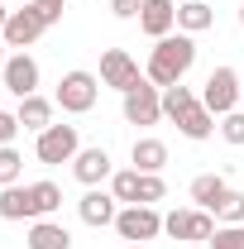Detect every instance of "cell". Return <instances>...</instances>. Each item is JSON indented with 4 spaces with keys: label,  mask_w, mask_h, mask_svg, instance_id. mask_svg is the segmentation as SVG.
I'll list each match as a JSON object with an SVG mask.
<instances>
[{
    "label": "cell",
    "mask_w": 244,
    "mask_h": 249,
    "mask_svg": "<svg viewBox=\"0 0 244 249\" xmlns=\"http://www.w3.org/2000/svg\"><path fill=\"white\" fill-rule=\"evenodd\" d=\"M192 62H196V43H192V34H168V38H158V48L149 53V67H144V77H149L153 87H177L187 72H192Z\"/></svg>",
    "instance_id": "obj_1"
},
{
    "label": "cell",
    "mask_w": 244,
    "mask_h": 249,
    "mask_svg": "<svg viewBox=\"0 0 244 249\" xmlns=\"http://www.w3.org/2000/svg\"><path fill=\"white\" fill-rule=\"evenodd\" d=\"M34 154H38V163H48V168H58V163H72V158L82 154V139H77V124H48V129L38 134Z\"/></svg>",
    "instance_id": "obj_2"
},
{
    "label": "cell",
    "mask_w": 244,
    "mask_h": 249,
    "mask_svg": "<svg viewBox=\"0 0 244 249\" xmlns=\"http://www.w3.org/2000/svg\"><path fill=\"white\" fill-rule=\"evenodd\" d=\"M96 96H101V82H96L91 72L77 67V72H67V77L58 82V96H53V101H58L67 115H87V110L96 106Z\"/></svg>",
    "instance_id": "obj_3"
},
{
    "label": "cell",
    "mask_w": 244,
    "mask_h": 249,
    "mask_svg": "<svg viewBox=\"0 0 244 249\" xmlns=\"http://www.w3.org/2000/svg\"><path fill=\"white\" fill-rule=\"evenodd\" d=\"M48 29H53V24H48L34 5H24V10H10V19H5L0 38H5V48H19V53H24V48H29V43H38Z\"/></svg>",
    "instance_id": "obj_4"
},
{
    "label": "cell",
    "mask_w": 244,
    "mask_h": 249,
    "mask_svg": "<svg viewBox=\"0 0 244 249\" xmlns=\"http://www.w3.org/2000/svg\"><path fill=\"white\" fill-rule=\"evenodd\" d=\"M201 106H206L211 115H230V110L240 106V72H235V67H215L211 77H206Z\"/></svg>",
    "instance_id": "obj_5"
},
{
    "label": "cell",
    "mask_w": 244,
    "mask_h": 249,
    "mask_svg": "<svg viewBox=\"0 0 244 249\" xmlns=\"http://www.w3.org/2000/svg\"><path fill=\"white\" fill-rule=\"evenodd\" d=\"M144 77H139V62L129 58L124 48H105L101 53V87H115V91H134Z\"/></svg>",
    "instance_id": "obj_6"
},
{
    "label": "cell",
    "mask_w": 244,
    "mask_h": 249,
    "mask_svg": "<svg viewBox=\"0 0 244 249\" xmlns=\"http://www.w3.org/2000/svg\"><path fill=\"white\" fill-rule=\"evenodd\" d=\"M163 87H153L149 77L134 87V91H124V120L129 124H158L163 120Z\"/></svg>",
    "instance_id": "obj_7"
},
{
    "label": "cell",
    "mask_w": 244,
    "mask_h": 249,
    "mask_svg": "<svg viewBox=\"0 0 244 249\" xmlns=\"http://www.w3.org/2000/svg\"><path fill=\"white\" fill-rule=\"evenodd\" d=\"M115 230H120V240H129V245H144V240H153L163 230V216L153 206H124L120 216H115Z\"/></svg>",
    "instance_id": "obj_8"
},
{
    "label": "cell",
    "mask_w": 244,
    "mask_h": 249,
    "mask_svg": "<svg viewBox=\"0 0 244 249\" xmlns=\"http://www.w3.org/2000/svg\"><path fill=\"white\" fill-rule=\"evenodd\" d=\"M163 230L173 235V240H211L215 235V216L211 211H173V216H163Z\"/></svg>",
    "instance_id": "obj_9"
},
{
    "label": "cell",
    "mask_w": 244,
    "mask_h": 249,
    "mask_svg": "<svg viewBox=\"0 0 244 249\" xmlns=\"http://www.w3.org/2000/svg\"><path fill=\"white\" fill-rule=\"evenodd\" d=\"M0 77H5V91H15L19 101L24 96H38V62L29 53H15V58L0 67Z\"/></svg>",
    "instance_id": "obj_10"
},
{
    "label": "cell",
    "mask_w": 244,
    "mask_h": 249,
    "mask_svg": "<svg viewBox=\"0 0 244 249\" xmlns=\"http://www.w3.org/2000/svg\"><path fill=\"white\" fill-rule=\"evenodd\" d=\"M72 178H77L82 187H101L105 178H115L110 154H105V149H82V154L72 158Z\"/></svg>",
    "instance_id": "obj_11"
},
{
    "label": "cell",
    "mask_w": 244,
    "mask_h": 249,
    "mask_svg": "<svg viewBox=\"0 0 244 249\" xmlns=\"http://www.w3.org/2000/svg\"><path fill=\"white\" fill-rule=\"evenodd\" d=\"M177 24V5L173 0H144L139 5V29L149 34V38H168Z\"/></svg>",
    "instance_id": "obj_12"
},
{
    "label": "cell",
    "mask_w": 244,
    "mask_h": 249,
    "mask_svg": "<svg viewBox=\"0 0 244 249\" xmlns=\"http://www.w3.org/2000/svg\"><path fill=\"white\" fill-rule=\"evenodd\" d=\"M77 211L87 225H115L120 216V201H115V192H101V187H87V196L77 201Z\"/></svg>",
    "instance_id": "obj_13"
},
{
    "label": "cell",
    "mask_w": 244,
    "mask_h": 249,
    "mask_svg": "<svg viewBox=\"0 0 244 249\" xmlns=\"http://www.w3.org/2000/svg\"><path fill=\"white\" fill-rule=\"evenodd\" d=\"M34 216V192L29 187H0V220H29Z\"/></svg>",
    "instance_id": "obj_14"
},
{
    "label": "cell",
    "mask_w": 244,
    "mask_h": 249,
    "mask_svg": "<svg viewBox=\"0 0 244 249\" xmlns=\"http://www.w3.org/2000/svg\"><path fill=\"white\" fill-rule=\"evenodd\" d=\"M72 245V235H67V225H58V220H34L29 225V249H67Z\"/></svg>",
    "instance_id": "obj_15"
},
{
    "label": "cell",
    "mask_w": 244,
    "mask_h": 249,
    "mask_svg": "<svg viewBox=\"0 0 244 249\" xmlns=\"http://www.w3.org/2000/svg\"><path fill=\"white\" fill-rule=\"evenodd\" d=\"M129 158H134L139 173H163V163H168V144H163V139H134Z\"/></svg>",
    "instance_id": "obj_16"
},
{
    "label": "cell",
    "mask_w": 244,
    "mask_h": 249,
    "mask_svg": "<svg viewBox=\"0 0 244 249\" xmlns=\"http://www.w3.org/2000/svg\"><path fill=\"white\" fill-rule=\"evenodd\" d=\"M15 115H19V124H24V129H38V134H43V129L53 124V101H43V96H24Z\"/></svg>",
    "instance_id": "obj_17"
},
{
    "label": "cell",
    "mask_w": 244,
    "mask_h": 249,
    "mask_svg": "<svg viewBox=\"0 0 244 249\" xmlns=\"http://www.w3.org/2000/svg\"><path fill=\"white\" fill-rule=\"evenodd\" d=\"M211 5H206V0H182V5H177V29L182 34H201V29H211Z\"/></svg>",
    "instance_id": "obj_18"
},
{
    "label": "cell",
    "mask_w": 244,
    "mask_h": 249,
    "mask_svg": "<svg viewBox=\"0 0 244 249\" xmlns=\"http://www.w3.org/2000/svg\"><path fill=\"white\" fill-rule=\"evenodd\" d=\"M225 192H230V187H225V178H220V173H201V178L192 182V201H196L201 211H211Z\"/></svg>",
    "instance_id": "obj_19"
},
{
    "label": "cell",
    "mask_w": 244,
    "mask_h": 249,
    "mask_svg": "<svg viewBox=\"0 0 244 249\" xmlns=\"http://www.w3.org/2000/svg\"><path fill=\"white\" fill-rule=\"evenodd\" d=\"M177 129H182L187 139H211L215 134V115L206 110V106H192L182 120H177Z\"/></svg>",
    "instance_id": "obj_20"
},
{
    "label": "cell",
    "mask_w": 244,
    "mask_h": 249,
    "mask_svg": "<svg viewBox=\"0 0 244 249\" xmlns=\"http://www.w3.org/2000/svg\"><path fill=\"white\" fill-rule=\"evenodd\" d=\"M192 106H201V101H196V96H192V87H182V82L163 91V115H168V120H182Z\"/></svg>",
    "instance_id": "obj_21"
},
{
    "label": "cell",
    "mask_w": 244,
    "mask_h": 249,
    "mask_svg": "<svg viewBox=\"0 0 244 249\" xmlns=\"http://www.w3.org/2000/svg\"><path fill=\"white\" fill-rule=\"evenodd\" d=\"M29 192H34V220L53 216V211L62 206V187H58V182H34Z\"/></svg>",
    "instance_id": "obj_22"
},
{
    "label": "cell",
    "mask_w": 244,
    "mask_h": 249,
    "mask_svg": "<svg viewBox=\"0 0 244 249\" xmlns=\"http://www.w3.org/2000/svg\"><path fill=\"white\" fill-rule=\"evenodd\" d=\"M110 192H115V201H124V206H139V168H120L110 178Z\"/></svg>",
    "instance_id": "obj_23"
},
{
    "label": "cell",
    "mask_w": 244,
    "mask_h": 249,
    "mask_svg": "<svg viewBox=\"0 0 244 249\" xmlns=\"http://www.w3.org/2000/svg\"><path fill=\"white\" fill-rule=\"evenodd\" d=\"M211 216L225 220V225H244V192H225V196L211 206Z\"/></svg>",
    "instance_id": "obj_24"
},
{
    "label": "cell",
    "mask_w": 244,
    "mask_h": 249,
    "mask_svg": "<svg viewBox=\"0 0 244 249\" xmlns=\"http://www.w3.org/2000/svg\"><path fill=\"white\" fill-rule=\"evenodd\" d=\"M19 173H24V158L15 154L10 144H0V187H15V182H19Z\"/></svg>",
    "instance_id": "obj_25"
},
{
    "label": "cell",
    "mask_w": 244,
    "mask_h": 249,
    "mask_svg": "<svg viewBox=\"0 0 244 249\" xmlns=\"http://www.w3.org/2000/svg\"><path fill=\"white\" fill-rule=\"evenodd\" d=\"M168 196V187L158 173H139V206H153V201H163Z\"/></svg>",
    "instance_id": "obj_26"
},
{
    "label": "cell",
    "mask_w": 244,
    "mask_h": 249,
    "mask_svg": "<svg viewBox=\"0 0 244 249\" xmlns=\"http://www.w3.org/2000/svg\"><path fill=\"white\" fill-rule=\"evenodd\" d=\"M206 245L211 249H244V225H215V235Z\"/></svg>",
    "instance_id": "obj_27"
},
{
    "label": "cell",
    "mask_w": 244,
    "mask_h": 249,
    "mask_svg": "<svg viewBox=\"0 0 244 249\" xmlns=\"http://www.w3.org/2000/svg\"><path fill=\"white\" fill-rule=\"evenodd\" d=\"M220 134H225V144H244V110L220 115Z\"/></svg>",
    "instance_id": "obj_28"
},
{
    "label": "cell",
    "mask_w": 244,
    "mask_h": 249,
    "mask_svg": "<svg viewBox=\"0 0 244 249\" xmlns=\"http://www.w3.org/2000/svg\"><path fill=\"white\" fill-rule=\"evenodd\" d=\"M34 10H38L48 24H58V19H62V10H67V0H34Z\"/></svg>",
    "instance_id": "obj_29"
},
{
    "label": "cell",
    "mask_w": 244,
    "mask_h": 249,
    "mask_svg": "<svg viewBox=\"0 0 244 249\" xmlns=\"http://www.w3.org/2000/svg\"><path fill=\"white\" fill-rule=\"evenodd\" d=\"M24 124H19V115H10V110H0V144H15V134H19Z\"/></svg>",
    "instance_id": "obj_30"
},
{
    "label": "cell",
    "mask_w": 244,
    "mask_h": 249,
    "mask_svg": "<svg viewBox=\"0 0 244 249\" xmlns=\"http://www.w3.org/2000/svg\"><path fill=\"white\" fill-rule=\"evenodd\" d=\"M139 5H144V0H110V10H115L120 19H134V15H139Z\"/></svg>",
    "instance_id": "obj_31"
},
{
    "label": "cell",
    "mask_w": 244,
    "mask_h": 249,
    "mask_svg": "<svg viewBox=\"0 0 244 249\" xmlns=\"http://www.w3.org/2000/svg\"><path fill=\"white\" fill-rule=\"evenodd\" d=\"M5 19H10V10H5V5H0V29H5Z\"/></svg>",
    "instance_id": "obj_32"
},
{
    "label": "cell",
    "mask_w": 244,
    "mask_h": 249,
    "mask_svg": "<svg viewBox=\"0 0 244 249\" xmlns=\"http://www.w3.org/2000/svg\"><path fill=\"white\" fill-rule=\"evenodd\" d=\"M5 62H10V58H5V38H0V67H5Z\"/></svg>",
    "instance_id": "obj_33"
},
{
    "label": "cell",
    "mask_w": 244,
    "mask_h": 249,
    "mask_svg": "<svg viewBox=\"0 0 244 249\" xmlns=\"http://www.w3.org/2000/svg\"><path fill=\"white\" fill-rule=\"evenodd\" d=\"M240 24H244V5H240Z\"/></svg>",
    "instance_id": "obj_34"
},
{
    "label": "cell",
    "mask_w": 244,
    "mask_h": 249,
    "mask_svg": "<svg viewBox=\"0 0 244 249\" xmlns=\"http://www.w3.org/2000/svg\"><path fill=\"white\" fill-rule=\"evenodd\" d=\"M240 101H244V82H240Z\"/></svg>",
    "instance_id": "obj_35"
},
{
    "label": "cell",
    "mask_w": 244,
    "mask_h": 249,
    "mask_svg": "<svg viewBox=\"0 0 244 249\" xmlns=\"http://www.w3.org/2000/svg\"><path fill=\"white\" fill-rule=\"evenodd\" d=\"M129 249H144V245H129Z\"/></svg>",
    "instance_id": "obj_36"
}]
</instances>
